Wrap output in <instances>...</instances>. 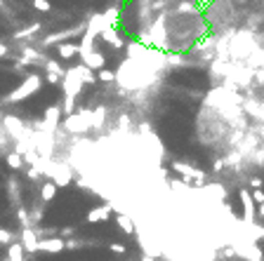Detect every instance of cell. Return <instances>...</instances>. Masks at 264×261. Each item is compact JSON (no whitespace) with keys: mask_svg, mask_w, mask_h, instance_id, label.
Listing matches in <instances>:
<instances>
[{"mask_svg":"<svg viewBox=\"0 0 264 261\" xmlns=\"http://www.w3.org/2000/svg\"><path fill=\"white\" fill-rule=\"evenodd\" d=\"M40 87H43V78L36 76V73H28L26 78L22 80L10 94H5V97L0 99V104H19V101L28 99L31 94H36Z\"/></svg>","mask_w":264,"mask_h":261,"instance_id":"cell-1","label":"cell"},{"mask_svg":"<svg viewBox=\"0 0 264 261\" xmlns=\"http://www.w3.org/2000/svg\"><path fill=\"white\" fill-rule=\"evenodd\" d=\"M85 28H88V21H80L78 26H68V28H64V31H54V33H47L45 38L40 40V47H52V45L66 42V40L83 38Z\"/></svg>","mask_w":264,"mask_h":261,"instance_id":"cell-2","label":"cell"},{"mask_svg":"<svg viewBox=\"0 0 264 261\" xmlns=\"http://www.w3.org/2000/svg\"><path fill=\"white\" fill-rule=\"evenodd\" d=\"M45 177H47L50 181L57 183V188H64V186H68L71 179H73V167H71L68 162H52V160H50V167L45 172Z\"/></svg>","mask_w":264,"mask_h":261,"instance_id":"cell-3","label":"cell"},{"mask_svg":"<svg viewBox=\"0 0 264 261\" xmlns=\"http://www.w3.org/2000/svg\"><path fill=\"white\" fill-rule=\"evenodd\" d=\"M85 87V82L80 80L78 71H76V66H68L64 73V78H62V90H64V97H71V99H78L80 92Z\"/></svg>","mask_w":264,"mask_h":261,"instance_id":"cell-4","label":"cell"},{"mask_svg":"<svg viewBox=\"0 0 264 261\" xmlns=\"http://www.w3.org/2000/svg\"><path fill=\"white\" fill-rule=\"evenodd\" d=\"M172 172L182 174L184 181L196 183V186H203V183L208 181V174H205L203 170H198V167H194V165H189V162H179V160H175V162H172Z\"/></svg>","mask_w":264,"mask_h":261,"instance_id":"cell-5","label":"cell"},{"mask_svg":"<svg viewBox=\"0 0 264 261\" xmlns=\"http://www.w3.org/2000/svg\"><path fill=\"white\" fill-rule=\"evenodd\" d=\"M80 59H83V64L90 66L92 71H99V68H104L106 66V57L99 50H94V47H80Z\"/></svg>","mask_w":264,"mask_h":261,"instance_id":"cell-6","label":"cell"},{"mask_svg":"<svg viewBox=\"0 0 264 261\" xmlns=\"http://www.w3.org/2000/svg\"><path fill=\"white\" fill-rule=\"evenodd\" d=\"M238 198H241V205H243V223H252L255 221V200H252L250 191H245V188H241L238 191Z\"/></svg>","mask_w":264,"mask_h":261,"instance_id":"cell-7","label":"cell"},{"mask_svg":"<svg viewBox=\"0 0 264 261\" xmlns=\"http://www.w3.org/2000/svg\"><path fill=\"white\" fill-rule=\"evenodd\" d=\"M62 249H66L64 238H38V252H45V254H59Z\"/></svg>","mask_w":264,"mask_h":261,"instance_id":"cell-8","label":"cell"},{"mask_svg":"<svg viewBox=\"0 0 264 261\" xmlns=\"http://www.w3.org/2000/svg\"><path fill=\"white\" fill-rule=\"evenodd\" d=\"M99 36H102V40H104L109 47H113V50H123V47H125V40H123V36H120V31L116 26H106Z\"/></svg>","mask_w":264,"mask_h":261,"instance_id":"cell-9","label":"cell"},{"mask_svg":"<svg viewBox=\"0 0 264 261\" xmlns=\"http://www.w3.org/2000/svg\"><path fill=\"white\" fill-rule=\"evenodd\" d=\"M19 242L24 245L26 252H38V231H36L33 226H24V228H22Z\"/></svg>","mask_w":264,"mask_h":261,"instance_id":"cell-10","label":"cell"},{"mask_svg":"<svg viewBox=\"0 0 264 261\" xmlns=\"http://www.w3.org/2000/svg\"><path fill=\"white\" fill-rule=\"evenodd\" d=\"M111 212H113V205H111V202H104V205H99V207H92L88 212V223L106 221V219L111 217Z\"/></svg>","mask_w":264,"mask_h":261,"instance_id":"cell-11","label":"cell"},{"mask_svg":"<svg viewBox=\"0 0 264 261\" xmlns=\"http://www.w3.org/2000/svg\"><path fill=\"white\" fill-rule=\"evenodd\" d=\"M57 54H59V59H73L80 54V42H59Z\"/></svg>","mask_w":264,"mask_h":261,"instance_id":"cell-12","label":"cell"},{"mask_svg":"<svg viewBox=\"0 0 264 261\" xmlns=\"http://www.w3.org/2000/svg\"><path fill=\"white\" fill-rule=\"evenodd\" d=\"M2 261H26V249L22 242H10V247H7V254H5V259Z\"/></svg>","mask_w":264,"mask_h":261,"instance_id":"cell-13","label":"cell"},{"mask_svg":"<svg viewBox=\"0 0 264 261\" xmlns=\"http://www.w3.org/2000/svg\"><path fill=\"white\" fill-rule=\"evenodd\" d=\"M76 71H78L80 80H83L85 85H94V82H97V78H94V71L90 68V66H85V64H76Z\"/></svg>","mask_w":264,"mask_h":261,"instance_id":"cell-14","label":"cell"},{"mask_svg":"<svg viewBox=\"0 0 264 261\" xmlns=\"http://www.w3.org/2000/svg\"><path fill=\"white\" fill-rule=\"evenodd\" d=\"M118 228L125 235H134V233H137V228H134V223H132L130 214H118Z\"/></svg>","mask_w":264,"mask_h":261,"instance_id":"cell-15","label":"cell"},{"mask_svg":"<svg viewBox=\"0 0 264 261\" xmlns=\"http://www.w3.org/2000/svg\"><path fill=\"white\" fill-rule=\"evenodd\" d=\"M7 165H10V170H24L26 160H24V156L19 151H10L7 153Z\"/></svg>","mask_w":264,"mask_h":261,"instance_id":"cell-16","label":"cell"},{"mask_svg":"<svg viewBox=\"0 0 264 261\" xmlns=\"http://www.w3.org/2000/svg\"><path fill=\"white\" fill-rule=\"evenodd\" d=\"M54 196H57V183L45 181L43 188H40V200H43V202H50V200H54Z\"/></svg>","mask_w":264,"mask_h":261,"instance_id":"cell-17","label":"cell"},{"mask_svg":"<svg viewBox=\"0 0 264 261\" xmlns=\"http://www.w3.org/2000/svg\"><path fill=\"white\" fill-rule=\"evenodd\" d=\"M45 71H47V73H57V76H62V78H64V73H66V68L59 64L57 59H47V61H45Z\"/></svg>","mask_w":264,"mask_h":261,"instance_id":"cell-18","label":"cell"},{"mask_svg":"<svg viewBox=\"0 0 264 261\" xmlns=\"http://www.w3.org/2000/svg\"><path fill=\"white\" fill-rule=\"evenodd\" d=\"M40 28H43V26H40V24H31V26H28V28H24V31H19V33H17V36H14V38H17V40L31 38V36H33V33H38Z\"/></svg>","mask_w":264,"mask_h":261,"instance_id":"cell-19","label":"cell"},{"mask_svg":"<svg viewBox=\"0 0 264 261\" xmlns=\"http://www.w3.org/2000/svg\"><path fill=\"white\" fill-rule=\"evenodd\" d=\"M97 80H102V82H116V73L113 71H109V68H99V76Z\"/></svg>","mask_w":264,"mask_h":261,"instance_id":"cell-20","label":"cell"},{"mask_svg":"<svg viewBox=\"0 0 264 261\" xmlns=\"http://www.w3.org/2000/svg\"><path fill=\"white\" fill-rule=\"evenodd\" d=\"M12 240H14V235L7 228H0V245H10Z\"/></svg>","mask_w":264,"mask_h":261,"instance_id":"cell-21","label":"cell"},{"mask_svg":"<svg viewBox=\"0 0 264 261\" xmlns=\"http://www.w3.org/2000/svg\"><path fill=\"white\" fill-rule=\"evenodd\" d=\"M33 7L40 10V12H50V10H52V5H50L47 0H33Z\"/></svg>","mask_w":264,"mask_h":261,"instance_id":"cell-22","label":"cell"},{"mask_svg":"<svg viewBox=\"0 0 264 261\" xmlns=\"http://www.w3.org/2000/svg\"><path fill=\"white\" fill-rule=\"evenodd\" d=\"M109 249H111V252H116V254H125V252H128V247H125L123 242H111Z\"/></svg>","mask_w":264,"mask_h":261,"instance_id":"cell-23","label":"cell"},{"mask_svg":"<svg viewBox=\"0 0 264 261\" xmlns=\"http://www.w3.org/2000/svg\"><path fill=\"white\" fill-rule=\"evenodd\" d=\"M45 80L50 85H62V76H57V73H45Z\"/></svg>","mask_w":264,"mask_h":261,"instance_id":"cell-24","label":"cell"},{"mask_svg":"<svg viewBox=\"0 0 264 261\" xmlns=\"http://www.w3.org/2000/svg\"><path fill=\"white\" fill-rule=\"evenodd\" d=\"M250 196H252V200L260 205V202H264V191L262 188H255V191H250Z\"/></svg>","mask_w":264,"mask_h":261,"instance_id":"cell-25","label":"cell"},{"mask_svg":"<svg viewBox=\"0 0 264 261\" xmlns=\"http://www.w3.org/2000/svg\"><path fill=\"white\" fill-rule=\"evenodd\" d=\"M73 233H76V228H73V226H64V228H62V238H71Z\"/></svg>","mask_w":264,"mask_h":261,"instance_id":"cell-26","label":"cell"},{"mask_svg":"<svg viewBox=\"0 0 264 261\" xmlns=\"http://www.w3.org/2000/svg\"><path fill=\"white\" fill-rule=\"evenodd\" d=\"M250 186H252V188H262V179H260V177H252Z\"/></svg>","mask_w":264,"mask_h":261,"instance_id":"cell-27","label":"cell"},{"mask_svg":"<svg viewBox=\"0 0 264 261\" xmlns=\"http://www.w3.org/2000/svg\"><path fill=\"white\" fill-rule=\"evenodd\" d=\"M5 54H7V45H5V42H0V59H2Z\"/></svg>","mask_w":264,"mask_h":261,"instance_id":"cell-28","label":"cell"},{"mask_svg":"<svg viewBox=\"0 0 264 261\" xmlns=\"http://www.w3.org/2000/svg\"><path fill=\"white\" fill-rule=\"evenodd\" d=\"M139 261H158V259H156V257H151V254H144Z\"/></svg>","mask_w":264,"mask_h":261,"instance_id":"cell-29","label":"cell"},{"mask_svg":"<svg viewBox=\"0 0 264 261\" xmlns=\"http://www.w3.org/2000/svg\"><path fill=\"white\" fill-rule=\"evenodd\" d=\"M257 212H260V217L264 219V202H260V209H257Z\"/></svg>","mask_w":264,"mask_h":261,"instance_id":"cell-30","label":"cell"},{"mask_svg":"<svg viewBox=\"0 0 264 261\" xmlns=\"http://www.w3.org/2000/svg\"><path fill=\"white\" fill-rule=\"evenodd\" d=\"M0 120H2V113H0Z\"/></svg>","mask_w":264,"mask_h":261,"instance_id":"cell-31","label":"cell"}]
</instances>
